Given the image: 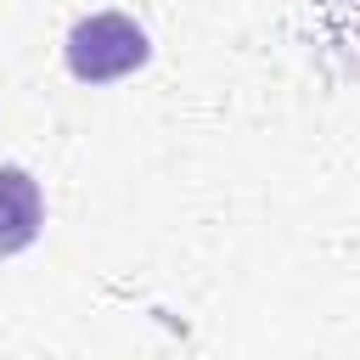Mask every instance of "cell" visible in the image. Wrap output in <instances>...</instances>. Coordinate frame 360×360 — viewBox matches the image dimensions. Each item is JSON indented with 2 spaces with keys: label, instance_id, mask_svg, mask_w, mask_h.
<instances>
[{
  "label": "cell",
  "instance_id": "1",
  "mask_svg": "<svg viewBox=\"0 0 360 360\" xmlns=\"http://www.w3.org/2000/svg\"><path fill=\"white\" fill-rule=\"evenodd\" d=\"M62 62L79 84H112V79H129L152 62V39L129 11H90L68 28Z\"/></svg>",
  "mask_w": 360,
  "mask_h": 360
},
{
  "label": "cell",
  "instance_id": "2",
  "mask_svg": "<svg viewBox=\"0 0 360 360\" xmlns=\"http://www.w3.org/2000/svg\"><path fill=\"white\" fill-rule=\"evenodd\" d=\"M45 231V191L28 169L0 163V259L34 248Z\"/></svg>",
  "mask_w": 360,
  "mask_h": 360
}]
</instances>
